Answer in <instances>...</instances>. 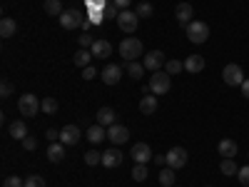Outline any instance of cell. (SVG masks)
<instances>
[{
	"label": "cell",
	"mask_w": 249,
	"mask_h": 187,
	"mask_svg": "<svg viewBox=\"0 0 249 187\" xmlns=\"http://www.w3.org/2000/svg\"><path fill=\"white\" fill-rule=\"evenodd\" d=\"M247 157H249V155H247Z\"/></svg>",
	"instance_id": "cell-47"
},
{
	"label": "cell",
	"mask_w": 249,
	"mask_h": 187,
	"mask_svg": "<svg viewBox=\"0 0 249 187\" xmlns=\"http://www.w3.org/2000/svg\"><path fill=\"white\" fill-rule=\"evenodd\" d=\"M117 122V115L112 108H100L97 110V125H105V128H110V125Z\"/></svg>",
	"instance_id": "cell-23"
},
{
	"label": "cell",
	"mask_w": 249,
	"mask_h": 187,
	"mask_svg": "<svg viewBox=\"0 0 249 187\" xmlns=\"http://www.w3.org/2000/svg\"><path fill=\"white\" fill-rule=\"evenodd\" d=\"M65 148H68V145H62L60 140H57V142H50L48 160H50V162H62V157H65Z\"/></svg>",
	"instance_id": "cell-19"
},
{
	"label": "cell",
	"mask_w": 249,
	"mask_h": 187,
	"mask_svg": "<svg viewBox=\"0 0 249 187\" xmlns=\"http://www.w3.org/2000/svg\"><path fill=\"white\" fill-rule=\"evenodd\" d=\"M182 70H184L182 60H167V62H164V73H167V75H179Z\"/></svg>",
	"instance_id": "cell-28"
},
{
	"label": "cell",
	"mask_w": 249,
	"mask_h": 187,
	"mask_svg": "<svg viewBox=\"0 0 249 187\" xmlns=\"http://www.w3.org/2000/svg\"><path fill=\"white\" fill-rule=\"evenodd\" d=\"M90 53H92V57L107 60V57L112 55V45L107 43V40H95V43H92V48H90Z\"/></svg>",
	"instance_id": "cell-16"
},
{
	"label": "cell",
	"mask_w": 249,
	"mask_h": 187,
	"mask_svg": "<svg viewBox=\"0 0 249 187\" xmlns=\"http://www.w3.org/2000/svg\"><path fill=\"white\" fill-rule=\"evenodd\" d=\"M170 88H172V75H167L164 70L152 73V77H150V90H152V95H167Z\"/></svg>",
	"instance_id": "cell-3"
},
{
	"label": "cell",
	"mask_w": 249,
	"mask_h": 187,
	"mask_svg": "<svg viewBox=\"0 0 249 187\" xmlns=\"http://www.w3.org/2000/svg\"><path fill=\"white\" fill-rule=\"evenodd\" d=\"M115 3V8H120V10H127L130 5H132V0H112Z\"/></svg>",
	"instance_id": "cell-42"
},
{
	"label": "cell",
	"mask_w": 249,
	"mask_h": 187,
	"mask_svg": "<svg viewBox=\"0 0 249 187\" xmlns=\"http://www.w3.org/2000/svg\"><path fill=\"white\" fill-rule=\"evenodd\" d=\"M25 187H48V185L40 175H30V177H25Z\"/></svg>",
	"instance_id": "cell-35"
},
{
	"label": "cell",
	"mask_w": 249,
	"mask_h": 187,
	"mask_svg": "<svg viewBox=\"0 0 249 187\" xmlns=\"http://www.w3.org/2000/svg\"><path fill=\"white\" fill-rule=\"evenodd\" d=\"M60 25L65 28V30H75V28H82V23H85V18H82V13L80 10H75V8H70V10H65L60 18Z\"/></svg>",
	"instance_id": "cell-7"
},
{
	"label": "cell",
	"mask_w": 249,
	"mask_h": 187,
	"mask_svg": "<svg viewBox=\"0 0 249 187\" xmlns=\"http://www.w3.org/2000/svg\"><path fill=\"white\" fill-rule=\"evenodd\" d=\"M80 137H82V132H80L77 125H65V128L60 130V142L62 145H77Z\"/></svg>",
	"instance_id": "cell-13"
},
{
	"label": "cell",
	"mask_w": 249,
	"mask_h": 187,
	"mask_svg": "<svg viewBox=\"0 0 249 187\" xmlns=\"http://www.w3.org/2000/svg\"><path fill=\"white\" fill-rule=\"evenodd\" d=\"M45 137H48L50 142H57V140H60V130H48V132H45Z\"/></svg>",
	"instance_id": "cell-44"
},
{
	"label": "cell",
	"mask_w": 249,
	"mask_h": 187,
	"mask_svg": "<svg viewBox=\"0 0 249 187\" xmlns=\"http://www.w3.org/2000/svg\"><path fill=\"white\" fill-rule=\"evenodd\" d=\"M107 140L112 142V145H122V142H127L130 140V130L124 128V125H110L107 128Z\"/></svg>",
	"instance_id": "cell-10"
},
{
	"label": "cell",
	"mask_w": 249,
	"mask_h": 187,
	"mask_svg": "<svg viewBox=\"0 0 249 187\" xmlns=\"http://www.w3.org/2000/svg\"><path fill=\"white\" fill-rule=\"evenodd\" d=\"M77 43H80V48H92L95 40H92L88 33H82V35H77Z\"/></svg>",
	"instance_id": "cell-38"
},
{
	"label": "cell",
	"mask_w": 249,
	"mask_h": 187,
	"mask_svg": "<svg viewBox=\"0 0 249 187\" xmlns=\"http://www.w3.org/2000/svg\"><path fill=\"white\" fill-rule=\"evenodd\" d=\"M237 142L234 140H230V137H224L219 145H217V152L222 155V157H237Z\"/></svg>",
	"instance_id": "cell-18"
},
{
	"label": "cell",
	"mask_w": 249,
	"mask_h": 187,
	"mask_svg": "<svg viewBox=\"0 0 249 187\" xmlns=\"http://www.w3.org/2000/svg\"><path fill=\"white\" fill-rule=\"evenodd\" d=\"M222 80H224L230 88H239L242 82H244V73H242L239 65L230 62V65H224V70H222Z\"/></svg>",
	"instance_id": "cell-6"
},
{
	"label": "cell",
	"mask_w": 249,
	"mask_h": 187,
	"mask_svg": "<svg viewBox=\"0 0 249 187\" xmlns=\"http://www.w3.org/2000/svg\"><path fill=\"white\" fill-rule=\"evenodd\" d=\"M88 20H90V23H95V25H97L100 20H102V13H100V10H92V13L88 15Z\"/></svg>",
	"instance_id": "cell-43"
},
{
	"label": "cell",
	"mask_w": 249,
	"mask_h": 187,
	"mask_svg": "<svg viewBox=\"0 0 249 187\" xmlns=\"http://www.w3.org/2000/svg\"><path fill=\"white\" fill-rule=\"evenodd\" d=\"M3 187H25V180H20L18 175H10L3 180Z\"/></svg>",
	"instance_id": "cell-36"
},
{
	"label": "cell",
	"mask_w": 249,
	"mask_h": 187,
	"mask_svg": "<svg viewBox=\"0 0 249 187\" xmlns=\"http://www.w3.org/2000/svg\"><path fill=\"white\" fill-rule=\"evenodd\" d=\"M23 148H25V150H37V140L28 135V137L23 140Z\"/></svg>",
	"instance_id": "cell-41"
},
{
	"label": "cell",
	"mask_w": 249,
	"mask_h": 187,
	"mask_svg": "<svg viewBox=\"0 0 249 187\" xmlns=\"http://www.w3.org/2000/svg\"><path fill=\"white\" fill-rule=\"evenodd\" d=\"M239 88H242V95H244V97L249 100V77H244V82H242Z\"/></svg>",
	"instance_id": "cell-45"
},
{
	"label": "cell",
	"mask_w": 249,
	"mask_h": 187,
	"mask_svg": "<svg viewBox=\"0 0 249 187\" xmlns=\"http://www.w3.org/2000/svg\"><path fill=\"white\" fill-rule=\"evenodd\" d=\"M237 180H239V185H242V187H249V165L239 168V172H237Z\"/></svg>",
	"instance_id": "cell-37"
},
{
	"label": "cell",
	"mask_w": 249,
	"mask_h": 187,
	"mask_svg": "<svg viewBox=\"0 0 249 187\" xmlns=\"http://www.w3.org/2000/svg\"><path fill=\"white\" fill-rule=\"evenodd\" d=\"M204 65H207V62H204V57H202V55H190V57L184 60V70H187V73H192V75L202 73V70H204Z\"/></svg>",
	"instance_id": "cell-17"
},
{
	"label": "cell",
	"mask_w": 249,
	"mask_h": 187,
	"mask_svg": "<svg viewBox=\"0 0 249 187\" xmlns=\"http://www.w3.org/2000/svg\"><path fill=\"white\" fill-rule=\"evenodd\" d=\"M164 62H167V60H164V53L162 50H152V53H147V55L142 57V65L147 68L150 73H157Z\"/></svg>",
	"instance_id": "cell-9"
},
{
	"label": "cell",
	"mask_w": 249,
	"mask_h": 187,
	"mask_svg": "<svg viewBox=\"0 0 249 187\" xmlns=\"http://www.w3.org/2000/svg\"><path fill=\"white\" fill-rule=\"evenodd\" d=\"M147 165H142V162H135V168H132V177H135V182H144L147 180Z\"/></svg>",
	"instance_id": "cell-29"
},
{
	"label": "cell",
	"mask_w": 249,
	"mask_h": 187,
	"mask_svg": "<svg viewBox=\"0 0 249 187\" xmlns=\"http://www.w3.org/2000/svg\"><path fill=\"white\" fill-rule=\"evenodd\" d=\"M122 152L115 148V145H112V148L110 150H105V152H102V165H105V168L107 170H112V168H120V165H122Z\"/></svg>",
	"instance_id": "cell-14"
},
{
	"label": "cell",
	"mask_w": 249,
	"mask_h": 187,
	"mask_svg": "<svg viewBox=\"0 0 249 187\" xmlns=\"http://www.w3.org/2000/svg\"><path fill=\"white\" fill-rule=\"evenodd\" d=\"M164 162H167V157H164V155H155V165H164Z\"/></svg>",
	"instance_id": "cell-46"
},
{
	"label": "cell",
	"mask_w": 249,
	"mask_h": 187,
	"mask_svg": "<svg viewBox=\"0 0 249 187\" xmlns=\"http://www.w3.org/2000/svg\"><path fill=\"white\" fill-rule=\"evenodd\" d=\"M164 157H167V168H172V170H182L187 165V160H190V155H187L184 148H172Z\"/></svg>",
	"instance_id": "cell-8"
},
{
	"label": "cell",
	"mask_w": 249,
	"mask_h": 187,
	"mask_svg": "<svg viewBox=\"0 0 249 187\" xmlns=\"http://www.w3.org/2000/svg\"><path fill=\"white\" fill-rule=\"evenodd\" d=\"M57 108H60V105H57L55 97H43V112H45V115H55Z\"/></svg>",
	"instance_id": "cell-33"
},
{
	"label": "cell",
	"mask_w": 249,
	"mask_h": 187,
	"mask_svg": "<svg viewBox=\"0 0 249 187\" xmlns=\"http://www.w3.org/2000/svg\"><path fill=\"white\" fill-rule=\"evenodd\" d=\"M85 137L92 142V145H100L102 140L107 137V130H105V125H92V128L85 132Z\"/></svg>",
	"instance_id": "cell-21"
},
{
	"label": "cell",
	"mask_w": 249,
	"mask_h": 187,
	"mask_svg": "<svg viewBox=\"0 0 249 187\" xmlns=\"http://www.w3.org/2000/svg\"><path fill=\"white\" fill-rule=\"evenodd\" d=\"M75 68H80V70H85L88 65H90V60H92V53L90 50H85V48H80L77 53H75Z\"/></svg>",
	"instance_id": "cell-25"
},
{
	"label": "cell",
	"mask_w": 249,
	"mask_h": 187,
	"mask_svg": "<svg viewBox=\"0 0 249 187\" xmlns=\"http://www.w3.org/2000/svg\"><path fill=\"white\" fill-rule=\"evenodd\" d=\"M97 75H100V73H97V70H95L92 65H88L85 70H82V80H95Z\"/></svg>",
	"instance_id": "cell-40"
},
{
	"label": "cell",
	"mask_w": 249,
	"mask_h": 187,
	"mask_svg": "<svg viewBox=\"0 0 249 187\" xmlns=\"http://www.w3.org/2000/svg\"><path fill=\"white\" fill-rule=\"evenodd\" d=\"M144 70H147V68H144L142 62H137V60H132L130 65H127V73H130V77H132V80H140V77L144 75Z\"/></svg>",
	"instance_id": "cell-30"
},
{
	"label": "cell",
	"mask_w": 249,
	"mask_h": 187,
	"mask_svg": "<svg viewBox=\"0 0 249 187\" xmlns=\"http://www.w3.org/2000/svg\"><path fill=\"white\" fill-rule=\"evenodd\" d=\"M115 18H117V28L122 33H135L137 25H140V15L132 13V10H120Z\"/></svg>",
	"instance_id": "cell-5"
},
{
	"label": "cell",
	"mask_w": 249,
	"mask_h": 187,
	"mask_svg": "<svg viewBox=\"0 0 249 187\" xmlns=\"http://www.w3.org/2000/svg\"><path fill=\"white\" fill-rule=\"evenodd\" d=\"M130 155L135 157V162H142V165H147L150 160H155V155H152V150H150L147 142H135V148H132Z\"/></svg>",
	"instance_id": "cell-12"
},
{
	"label": "cell",
	"mask_w": 249,
	"mask_h": 187,
	"mask_svg": "<svg viewBox=\"0 0 249 187\" xmlns=\"http://www.w3.org/2000/svg\"><path fill=\"white\" fill-rule=\"evenodd\" d=\"M100 77H102V82H105V85H117L120 77H122V68H120V65H107L105 70L100 73Z\"/></svg>",
	"instance_id": "cell-15"
},
{
	"label": "cell",
	"mask_w": 249,
	"mask_h": 187,
	"mask_svg": "<svg viewBox=\"0 0 249 187\" xmlns=\"http://www.w3.org/2000/svg\"><path fill=\"white\" fill-rule=\"evenodd\" d=\"M8 130H10V137H15V140H20V142L28 137V125H25L23 120H13Z\"/></svg>",
	"instance_id": "cell-20"
},
{
	"label": "cell",
	"mask_w": 249,
	"mask_h": 187,
	"mask_svg": "<svg viewBox=\"0 0 249 187\" xmlns=\"http://www.w3.org/2000/svg\"><path fill=\"white\" fill-rule=\"evenodd\" d=\"M13 95V85L10 80H3V85H0V97H10Z\"/></svg>",
	"instance_id": "cell-39"
},
{
	"label": "cell",
	"mask_w": 249,
	"mask_h": 187,
	"mask_svg": "<svg viewBox=\"0 0 249 187\" xmlns=\"http://www.w3.org/2000/svg\"><path fill=\"white\" fill-rule=\"evenodd\" d=\"M85 162L88 165H102V152H97V150L85 152Z\"/></svg>",
	"instance_id": "cell-34"
},
{
	"label": "cell",
	"mask_w": 249,
	"mask_h": 187,
	"mask_svg": "<svg viewBox=\"0 0 249 187\" xmlns=\"http://www.w3.org/2000/svg\"><path fill=\"white\" fill-rule=\"evenodd\" d=\"M120 55L124 57V60H127V62H132V60H137L142 53H144V48H142V43H140V40L137 37H124L122 40V43H120Z\"/></svg>",
	"instance_id": "cell-4"
},
{
	"label": "cell",
	"mask_w": 249,
	"mask_h": 187,
	"mask_svg": "<svg viewBox=\"0 0 249 187\" xmlns=\"http://www.w3.org/2000/svg\"><path fill=\"white\" fill-rule=\"evenodd\" d=\"M18 110L25 117H35L40 110H43V100H37L33 93H25V95L18 97Z\"/></svg>",
	"instance_id": "cell-1"
},
{
	"label": "cell",
	"mask_w": 249,
	"mask_h": 187,
	"mask_svg": "<svg viewBox=\"0 0 249 187\" xmlns=\"http://www.w3.org/2000/svg\"><path fill=\"white\" fill-rule=\"evenodd\" d=\"M45 13L48 15H62V13H65V10H62V3H60V0H45Z\"/></svg>",
	"instance_id": "cell-31"
},
{
	"label": "cell",
	"mask_w": 249,
	"mask_h": 187,
	"mask_svg": "<svg viewBox=\"0 0 249 187\" xmlns=\"http://www.w3.org/2000/svg\"><path fill=\"white\" fill-rule=\"evenodd\" d=\"M140 112L142 115H155L157 112V95H144L140 100Z\"/></svg>",
	"instance_id": "cell-22"
},
{
	"label": "cell",
	"mask_w": 249,
	"mask_h": 187,
	"mask_svg": "<svg viewBox=\"0 0 249 187\" xmlns=\"http://www.w3.org/2000/svg\"><path fill=\"white\" fill-rule=\"evenodd\" d=\"M219 170H222V175H227V177H234V175L239 172V165L234 162V157H222Z\"/></svg>",
	"instance_id": "cell-24"
},
{
	"label": "cell",
	"mask_w": 249,
	"mask_h": 187,
	"mask_svg": "<svg viewBox=\"0 0 249 187\" xmlns=\"http://www.w3.org/2000/svg\"><path fill=\"white\" fill-rule=\"evenodd\" d=\"M184 30H187V37H190V43H195V45L207 43V37H210V25L202 23V20H192V23L187 25Z\"/></svg>",
	"instance_id": "cell-2"
},
{
	"label": "cell",
	"mask_w": 249,
	"mask_h": 187,
	"mask_svg": "<svg viewBox=\"0 0 249 187\" xmlns=\"http://www.w3.org/2000/svg\"><path fill=\"white\" fill-rule=\"evenodd\" d=\"M175 18H177V23L179 25H190L192 20H195V8L190 5V3H179L177 8H175Z\"/></svg>",
	"instance_id": "cell-11"
},
{
	"label": "cell",
	"mask_w": 249,
	"mask_h": 187,
	"mask_svg": "<svg viewBox=\"0 0 249 187\" xmlns=\"http://www.w3.org/2000/svg\"><path fill=\"white\" fill-rule=\"evenodd\" d=\"M15 30H18V23H15V20L13 18H3V20H0V35H3V37H13L15 35Z\"/></svg>",
	"instance_id": "cell-26"
},
{
	"label": "cell",
	"mask_w": 249,
	"mask_h": 187,
	"mask_svg": "<svg viewBox=\"0 0 249 187\" xmlns=\"http://www.w3.org/2000/svg\"><path fill=\"white\" fill-rule=\"evenodd\" d=\"M160 185L162 187H175V170L172 168H164L160 172Z\"/></svg>",
	"instance_id": "cell-27"
},
{
	"label": "cell",
	"mask_w": 249,
	"mask_h": 187,
	"mask_svg": "<svg viewBox=\"0 0 249 187\" xmlns=\"http://www.w3.org/2000/svg\"><path fill=\"white\" fill-rule=\"evenodd\" d=\"M135 13H137L140 18H152V15H155V8H152V3H147V0H142V3L135 8Z\"/></svg>",
	"instance_id": "cell-32"
}]
</instances>
